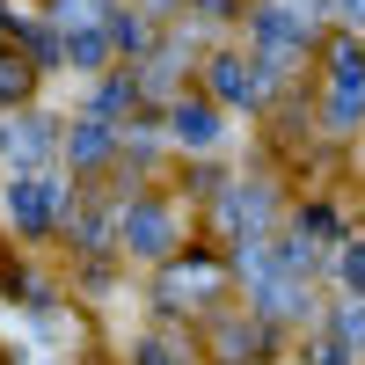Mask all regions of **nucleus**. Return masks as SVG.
I'll use <instances>...</instances> for the list:
<instances>
[{"label":"nucleus","mask_w":365,"mask_h":365,"mask_svg":"<svg viewBox=\"0 0 365 365\" xmlns=\"http://www.w3.org/2000/svg\"><path fill=\"white\" fill-rule=\"evenodd\" d=\"M175 139H182V146H197V154H205V146H220L227 132H220V117H212L205 103H175Z\"/></svg>","instance_id":"nucleus-4"},{"label":"nucleus","mask_w":365,"mask_h":365,"mask_svg":"<svg viewBox=\"0 0 365 365\" xmlns=\"http://www.w3.org/2000/svg\"><path fill=\"white\" fill-rule=\"evenodd\" d=\"M344 336L365 344V299H351V307H344Z\"/></svg>","instance_id":"nucleus-8"},{"label":"nucleus","mask_w":365,"mask_h":365,"mask_svg":"<svg viewBox=\"0 0 365 365\" xmlns=\"http://www.w3.org/2000/svg\"><path fill=\"white\" fill-rule=\"evenodd\" d=\"M0 146H8L15 161H37V154H44V125H37V117H22V125H8V139H0Z\"/></svg>","instance_id":"nucleus-6"},{"label":"nucleus","mask_w":365,"mask_h":365,"mask_svg":"<svg viewBox=\"0 0 365 365\" xmlns=\"http://www.w3.org/2000/svg\"><path fill=\"white\" fill-rule=\"evenodd\" d=\"M344 278L365 292V241H351V249H344Z\"/></svg>","instance_id":"nucleus-7"},{"label":"nucleus","mask_w":365,"mask_h":365,"mask_svg":"<svg viewBox=\"0 0 365 365\" xmlns=\"http://www.w3.org/2000/svg\"><path fill=\"white\" fill-rule=\"evenodd\" d=\"M0 96H22V66H8V58H0Z\"/></svg>","instance_id":"nucleus-9"},{"label":"nucleus","mask_w":365,"mask_h":365,"mask_svg":"<svg viewBox=\"0 0 365 365\" xmlns=\"http://www.w3.org/2000/svg\"><path fill=\"white\" fill-rule=\"evenodd\" d=\"M212 73H220V96H227V103H241V96L256 103V96H263V81H249V66H241V58H220Z\"/></svg>","instance_id":"nucleus-5"},{"label":"nucleus","mask_w":365,"mask_h":365,"mask_svg":"<svg viewBox=\"0 0 365 365\" xmlns=\"http://www.w3.org/2000/svg\"><path fill=\"white\" fill-rule=\"evenodd\" d=\"M256 37H263V51H299V44H307V15H292V8H263L256 15Z\"/></svg>","instance_id":"nucleus-3"},{"label":"nucleus","mask_w":365,"mask_h":365,"mask_svg":"<svg viewBox=\"0 0 365 365\" xmlns=\"http://www.w3.org/2000/svg\"><path fill=\"white\" fill-rule=\"evenodd\" d=\"M37 365H51V358H37Z\"/></svg>","instance_id":"nucleus-12"},{"label":"nucleus","mask_w":365,"mask_h":365,"mask_svg":"<svg viewBox=\"0 0 365 365\" xmlns=\"http://www.w3.org/2000/svg\"><path fill=\"white\" fill-rule=\"evenodd\" d=\"M329 8H336L344 22H365V0H329Z\"/></svg>","instance_id":"nucleus-11"},{"label":"nucleus","mask_w":365,"mask_h":365,"mask_svg":"<svg viewBox=\"0 0 365 365\" xmlns=\"http://www.w3.org/2000/svg\"><path fill=\"white\" fill-rule=\"evenodd\" d=\"M139 365H175V351H161V344H139Z\"/></svg>","instance_id":"nucleus-10"},{"label":"nucleus","mask_w":365,"mask_h":365,"mask_svg":"<svg viewBox=\"0 0 365 365\" xmlns=\"http://www.w3.org/2000/svg\"><path fill=\"white\" fill-rule=\"evenodd\" d=\"M125 241H132V256H168V249H175V212L139 197V205L125 212Z\"/></svg>","instance_id":"nucleus-2"},{"label":"nucleus","mask_w":365,"mask_h":365,"mask_svg":"<svg viewBox=\"0 0 365 365\" xmlns=\"http://www.w3.org/2000/svg\"><path fill=\"white\" fill-rule=\"evenodd\" d=\"M8 212H15L22 234H44V227L58 220V182H51V175H22V182H8Z\"/></svg>","instance_id":"nucleus-1"}]
</instances>
